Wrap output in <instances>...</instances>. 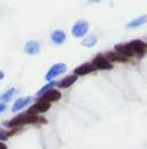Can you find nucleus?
<instances>
[{
	"label": "nucleus",
	"mask_w": 147,
	"mask_h": 149,
	"mask_svg": "<svg viewBox=\"0 0 147 149\" xmlns=\"http://www.w3.org/2000/svg\"><path fill=\"white\" fill-rule=\"evenodd\" d=\"M60 98H61V94H60L59 90L56 89H51L48 90L47 93H44L43 95H42V100L46 101V102H56V101H59Z\"/></svg>",
	"instance_id": "obj_8"
},
{
	"label": "nucleus",
	"mask_w": 147,
	"mask_h": 149,
	"mask_svg": "<svg viewBox=\"0 0 147 149\" xmlns=\"http://www.w3.org/2000/svg\"><path fill=\"white\" fill-rule=\"evenodd\" d=\"M104 56L107 58V59L109 60V62H120V63H122V62H125L126 60V58L125 56H122L121 54H119V52H111V51H108Z\"/></svg>",
	"instance_id": "obj_13"
},
{
	"label": "nucleus",
	"mask_w": 147,
	"mask_h": 149,
	"mask_svg": "<svg viewBox=\"0 0 147 149\" xmlns=\"http://www.w3.org/2000/svg\"><path fill=\"white\" fill-rule=\"evenodd\" d=\"M95 43H96V37H95V36L87 37V38L83 39V42H82V45H83L85 47H93Z\"/></svg>",
	"instance_id": "obj_17"
},
{
	"label": "nucleus",
	"mask_w": 147,
	"mask_h": 149,
	"mask_svg": "<svg viewBox=\"0 0 147 149\" xmlns=\"http://www.w3.org/2000/svg\"><path fill=\"white\" fill-rule=\"evenodd\" d=\"M130 49H132L133 54L137 55V56H143V55L147 52V46L145 42L139 41V39H137V41H132L129 43Z\"/></svg>",
	"instance_id": "obj_2"
},
{
	"label": "nucleus",
	"mask_w": 147,
	"mask_h": 149,
	"mask_svg": "<svg viewBox=\"0 0 147 149\" xmlns=\"http://www.w3.org/2000/svg\"><path fill=\"white\" fill-rule=\"evenodd\" d=\"M25 52H26V54H29V55L38 54V52H39V45H38V42H35V41L27 42V43H26V46H25Z\"/></svg>",
	"instance_id": "obj_11"
},
{
	"label": "nucleus",
	"mask_w": 147,
	"mask_h": 149,
	"mask_svg": "<svg viewBox=\"0 0 147 149\" xmlns=\"http://www.w3.org/2000/svg\"><path fill=\"white\" fill-rule=\"evenodd\" d=\"M0 149H7V145L3 144V143H0Z\"/></svg>",
	"instance_id": "obj_21"
},
{
	"label": "nucleus",
	"mask_w": 147,
	"mask_h": 149,
	"mask_svg": "<svg viewBox=\"0 0 147 149\" xmlns=\"http://www.w3.org/2000/svg\"><path fill=\"white\" fill-rule=\"evenodd\" d=\"M95 70H96V67L94 65V63H85V64H82V65H80V67L76 68L74 73H76V76H82V74L91 73Z\"/></svg>",
	"instance_id": "obj_7"
},
{
	"label": "nucleus",
	"mask_w": 147,
	"mask_h": 149,
	"mask_svg": "<svg viewBox=\"0 0 147 149\" xmlns=\"http://www.w3.org/2000/svg\"><path fill=\"white\" fill-rule=\"evenodd\" d=\"M38 122H44L42 118H39L38 115H33V114H29V113H23L17 115L16 118H13L12 120L7 122V126L9 128H14V127H21V126H25V124H30V123H38Z\"/></svg>",
	"instance_id": "obj_1"
},
{
	"label": "nucleus",
	"mask_w": 147,
	"mask_h": 149,
	"mask_svg": "<svg viewBox=\"0 0 147 149\" xmlns=\"http://www.w3.org/2000/svg\"><path fill=\"white\" fill-rule=\"evenodd\" d=\"M65 71H67V65L65 64H63V63L55 64V65H52V67L49 68V71L47 72L46 79L47 80H52V81H54L55 77H57L59 74H61V73H64Z\"/></svg>",
	"instance_id": "obj_4"
},
{
	"label": "nucleus",
	"mask_w": 147,
	"mask_h": 149,
	"mask_svg": "<svg viewBox=\"0 0 147 149\" xmlns=\"http://www.w3.org/2000/svg\"><path fill=\"white\" fill-rule=\"evenodd\" d=\"M3 79H4V73H3L1 71H0V80H3Z\"/></svg>",
	"instance_id": "obj_22"
},
{
	"label": "nucleus",
	"mask_w": 147,
	"mask_h": 149,
	"mask_svg": "<svg viewBox=\"0 0 147 149\" xmlns=\"http://www.w3.org/2000/svg\"><path fill=\"white\" fill-rule=\"evenodd\" d=\"M55 84H56L55 81H52V82H49V84H47L46 86H43L42 89H39V90H38V94H39V95H42V94H44V93H47L48 90L54 89V85H55Z\"/></svg>",
	"instance_id": "obj_18"
},
{
	"label": "nucleus",
	"mask_w": 147,
	"mask_h": 149,
	"mask_svg": "<svg viewBox=\"0 0 147 149\" xmlns=\"http://www.w3.org/2000/svg\"><path fill=\"white\" fill-rule=\"evenodd\" d=\"M14 92H16L14 88H12V89L7 90V92H5L4 94L0 95V101H3V102H7V101H9L10 98H12V95L14 94Z\"/></svg>",
	"instance_id": "obj_16"
},
{
	"label": "nucleus",
	"mask_w": 147,
	"mask_h": 149,
	"mask_svg": "<svg viewBox=\"0 0 147 149\" xmlns=\"http://www.w3.org/2000/svg\"><path fill=\"white\" fill-rule=\"evenodd\" d=\"M116 52H119V54H121L122 56H125L128 59V58H132L133 55V51H132V49H130V46L129 45H117L116 47Z\"/></svg>",
	"instance_id": "obj_9"
},
{
	"label": "nucleus",
	"mask_w": 147,
	"mask_h": 149,
	"mask_svg": "<svg viewBox=\"0 0 147 149\" xmlns=\"http://www.w3.org/2000/svg\"><path fill=\"white\" fill-rule=\"evenodd\" d=\"M77 77H78V76H76V74H70V76H67L65 79H63L57 85H59L60 88H63V89H67V88H69L70 85H73L76 81H77Z\"/></svg>",
	"instance_id": "obj_10"
},
{
	"label": "nucleus",
	"mask_w": 147,
	"mask_h": 149,
	"mask_svg": "<svg viewBox=\"0 0 147 149\" xmlns=\"http://www.w3.org/2000/svg\"><path fill=\"white\" fill-rule=\"evenodd\" d=\"M93 63L96 67V70H111L112 68V63L104 55H98Z\"/></svg>",
	"instance_id": "obj_6"
},
{
	"label": "nucleus",
	"mask_w": 147,
	"mask_h": 149,
	"mask_svg": "<svg viewBox=\"0 0 147 149\" xmlns=\"http://www.w3.org/2000/svg\"><path fill=\"white\" fill-rule=\"evenodd\" d=\"M89 31V22L87 21H78L72 28V33L74 37H83Z\"/></svg>",
	"instance_id": "obj_3"
},
{
	"label": "nucleus",
	"mask_w": 147,
	"mask_h": 149,
	"mask_svg": "<svg viewBox=\"0 0 147 149\" xmlns=\"http://www.w3.org/2000/svg\"><path fill=\"white\" fill-rule=\"evenodd\" d=\"M147 22V16H142V17H138L135 18L134 21H132L130 24H128V26L129 28H138V26L143 25V24Z\"/></svg>",
	"instance_id": "obj_15"
},
{
	"label": "nucleus",
	"mask_w": 147,
	"mask_h": 149,
	"mask_svg": "<svg viewBox=\"0 0 147 149\" xmlns=\"http://www.w3.org/2000/svg\"><path fill=\"white\" fill-rule=\"evenodd\" d=\"M51 38H52V41H54V43H56V45H61L63 42L65 41L67 36H65L64 31H61V30H56V31H54V33H52Z\"/></svg>",
	"instance_id": "obj_14"
},
{
	"label": "nucleus",
	"mask_w": 147,
	"mask_h": 149,
	"mask_svg": "<svg viewBox=\"0 0 147 149\" xmlns=\"http://www.w3.org/2000/svg\"><path fill=\"white\" fill-rule=\"evenodd\" d=\"M5 109H7V106H5L4 103H0V113H3V111H4Z\"/></svg>",
	"instance_id": "obj_20"
},
{
	"label": "nucleus",
	"mask_w": 147,
	"mask_h": 149,
	"mask_svg": "<svg viewBox=\"0 0 147 149\" xmlns=\"http://www.w3.org/2000/svg\"><path fill=\"white\" fill-rule=\"evenodd\" d=\"M30 101H31L30 97H21V98H18V100L14 102V105L12 106V111H18V110H21V109L25 107V106L27 105Z\"/></svg>",
	"instance_id": "obj_12"
},
{
	"label": "nucleus",
	"mask_w": 147,
	"mask_h": 149,
	"mask_svg": "<svg viewBox=\"0 0 147 149\" xmlns=\"http://www.w3.org/2000/svg\"><path fill=\"white\" fill-rule=\"evenodd\" d=\"M49 106L51 105H49L48 102H46V101H43V100H39L35 105H33L30 109H29L27 113L33 114V115H35L36 113H46V111L49 110Z\"/></svg>",
	"instance_id": "obj_5"
},
{
	"label": "nucleus",
	"mask_w": 147,
	"mask_h": 149,
	"mask_svg": "<svg viewBox=\"0 0 147 149\" xmlns=\"http://www.w3.org/2000/svg\"><path fill=\"white\" fill-rule=\"evenodd\" d=\"M9 136H10L9 132H7L5 130H3L1 127H0V140H7Z\"/></svg>",
	"instance_id": "obj_19"
}]
</instances>
